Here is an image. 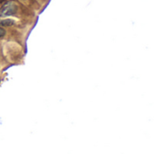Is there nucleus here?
I'll list each match as a JSON object with an SVG mask.
<instances>
[{
  "label": "nucleus",
  "instance_id": "3",
  "mask_svg": "<svg viewBox=\"0 0 154 154\" xmlns=\"http://www.w3.org/2000/svg\"><path fill=\"white\" fill-rule=\"evenodd\" d=\"M5 30L3 29L2 27H0V37L5 36Z\"/></svg>",
  "mask_w": 154,
  "mask_h": 154
},
{
  "label": "nucleus",
  "instance_id": "2",
  "mask_svg": "<svg viewBox=\"0 0 154 154\" xmlns=\"http://www.w3.org/2000/svg\"><path fill=\"white\" fill-rule=\"evenodd\" d=\"M14 21L11 20V19H5V20H3V21H0V25H3V26H9V25H12L14 24Z\"/></svg>",
  "mask_w": 154,
  "mask_h": 154
},
{
  "label": "nucleus",
  "instance_id": "1",
  "mask_svg": "<svg viewBox=\"0 0 154 154\" xmlns=\"http://www.w3.org/2000/svg\"><path fill=\"white\" fill-rule=\"evenodd\" d=\"M17 12V6L14 2H8L6 3L2 9L0 10V14L1 15H12L14 14Z\"/></svg>",
  "mask_w": 154,
  "mask_h": 154
}]
</instances>
